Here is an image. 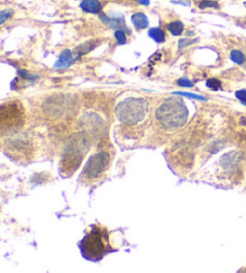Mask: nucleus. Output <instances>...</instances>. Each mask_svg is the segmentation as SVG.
<instances>
[{
    "label": "nucleus",
    "instance_id": "nucleus-1",
    "mask_svg": "<svg viewBox=\"0 0 246 273\" xmlns=\"http://www.w3.org/2000/svg\"><path fill=\"white\" fill-rule=\"evenodd\" d=\"M82 255L91 261H97L112 250L107 230L102 226H94L91 231L80 243Z\"/></svg>",
    "mask_w": 246,
    "mask_h": 273
},
{
    "label": "nucleus",
    "instance_id": "nucleus-2",
    "mask_svg": "<svg viewBox=\"0 0 246 273\" xmlns=\"http://www.w3.org/2000/svg\"><path fill=\"white\" fill-rule=\"evenodd\" d=\"M156 117L162 125L167 129H175L182 126L188 118V110L184 102L179 100H167L156 111Z\"/></svg>",
    "mask_w": 246,
    "mask_h": 273
},
{
    "label": "nucleus",
    "instance_id": "nucleus-3",
    "mask_svg": "<svg viewBox=\"0 0 246 273\" xmlns=\"http://www.w3.org/2000/svg\"><path fill=\"white\" fill-rule=\"evenodd\" d=\"M115 112L123 123L136 124L144 120L148 112V102L143 99H126L118 105Z\"/></svg>",
    "mask_w": 246,
    "mask_h": 273
},
{
    "label": "nucleus",
    "instance_id": "nucleus-4",
    "mask_svg": "<svg viewBox=\"0 0 246 273\" xmlns=\"http://www.w3.org/2000/svg\"><path fill=\"white\" fill-rule=\"evenodd\" d=\"M24 111L20 102H6L0 106V128H18L23 124Z\"/></svg>",
    "mask_w": 246,
    "mask_h": 273
},
{
    "label": "nucleus",
    "instance_id": "nucleus-5",
    "mask_svg": "<svg viewBox=\"0 0 246 273\" xmlns=\"http://www.w3.org/2000/svg\"><path fill=\"white\" fill-rule=\"evenodd\" d=\"M108 164H109V155L106 152H100L93 155L90 158V160L88 161V164L84 167V175L88 180L93 181L96 180L97 177H100L105 172V170L107 169Z\"/></svg>",
    "mask_w": 246,
    "mask_h": 273
},
{
    "label": "nucleus",
    "instance_id": "nucleus-6",
    "mask_svg": "<svg viewBox=\"0 0 246 273\" xmlns=\"http://www.w3.org/2000/svg\"><path fill=\"white\" fill-rule=\"evenodd\" d=\"M83 158V150H81L80 147L71 146V151L65 152V155L63 158V165L65 166L64 170H70L72 172V170L77 169L80 165L81 160Z\"/></svg>",
    "mask_w": 246,
    "mask_h": 273
},
{
    "label": "nucleus",
    "instance_id": "nucleus-7",
    "mask_svg": "<svg viewBox=\"0 0 246 273\" xmlns=\"http://www.w3.org/2000/svg\"><path fill=\"white\" fill-rule=\"evenodd\" d=\"M77 59L78 58L74 55V52H71L70 50H64L63 52L60 53V56H59V59L56 61L54 67H55V69H67V67L71 66Z\"/></svg>",
    "mask_w": 246,
    "mask_h": 273
},
{
    "label": "nucleus",
    "instance_id": "nucleus-8",
    "mask_svg": "<svg viewBox=\"0 0 246 273\" xmlns=\"http://www.w3.org/2000/svg\"><path fill=\"white\" fill-rule=\"evenodd\" d=\"M239 159H240V154L238 152H232L226 154L221 158V165L223 166V169L226 170H232L236 167V165L239 163Z\"/></svg>",
    "mask_w": 246,
    "mask_h": 273
},
{
    "label": "nucleus",
    "instance_id": "nucleus-9",
    "mask_svg": "<svg viewBox=\"0 0 246 273\" xmlns=\"http://www.w3.org/2000/svg\"><path fill=\"white\" fill-rule=\"evenodd\" d=\"M81 9L89 13H100L102 10V5L99 0H83L81 2Z\"/></svg>",
    "mask_w": 246,
    "mask_h": 273
},
{
    "label": "nucleus",
    "instance_id": "nucleus-10",
    "mask_svg": "<svg viewBox=\"0 0 246 273\" xmlns=\"http://www.w3.org/2000/svg\"><path fill=\"white\" fill-rule=\"evenodd\" d=\"M131 22L136 29H144L149 26V20L143 12H136L131 16Z\"/></svg>",
    "mask_w": 246,
    "mask_h": 273
},
{
    "label": "nucleus",
    "instance_id": "nucleus-11",
    "mask_svg": "<svg viewBox=\"0 0 246 273\" xmlns=\"http://www.w3.org/2000/svg\"><path fill=\"white\" fill-rule=\"evenodd\" d=\"M101 20L102 22H105L107 24L108 27H110V28L113 29H119L121 28V27H125V22H124L123 18H110L108 17V16H101Z\"/></svg>",
    "mask_w": 246,
    "mask_h": 273
},
{
    "label": "nucleus",
    "instance_id": "nucleus-12",
    "mask_svg": "<svg viewBox=\"0 0 246 273\" xmlns=\"http://www.w3.org/2000/svg\"><path fill=\"white\" fill-rule=\"evenodd\" d=\"M95 47H96V42H86V44H83V45L78 46L77 48H75L74 55L77 57V58H80L81 56L86 55V53H89Z\"/></svg>",
    "mask_w": 246,
    "mask_h": 273
},
{
    "label": "nucleus",
    "instance_id": "nucleus-13",
    "mask_svg": "<svg viewBox=\"0 0 246 273\" xmlns=\"http://www.w3.org/2000/svg\"><path fill=\"white\" fill-rule=\"evenodd\" d=\"M149 36L158 44H161V42L166 41V34L164 31L160 28H151L149 29Z\"/></svg>",
    "mask_w": 246,
    "mask_h": 273
},
{
    "label": "nucleus",
    "instance_id": "nucleus-14",
    "mask_svg": "<svg viewBox=\"0 0 246 273\" xmlns=\"http://www.w3.org/2000/svg\"><path fill=\"white\" fill-rule=\"evenodd\" d=\"M167 29L173 36H179L184 31V24L180 21H174V22H171L167 26Z\"/></svg>",
    "mask_w": 246,
    "mask_h": 273
},
{
    "label": "nucleus",
    "instance_id": "nucleus-15",
    "mask_svg": "<svg viewBox=\"0 0 246 273\" xmlns=\"http://www.w3.org/2000/svg\"><path fill=\"white\" fill-rule=\"evenodd\" d=\"M231 61H233V63H236L238 64V65H243L244 64V61H245V56L243 55L240 51H238V50H233L231 52Z\"/></svg>",
    "mask_w": 246,
    "mask_h": 273
},
{
    "label": "nucleus",
    "instance_id": "nucleus-16",
    "mask_svg": "<svg viewBox=\"0 0 246 273\" xmlns=\"http://www.w3.org/2000/svg\"><path fill=\"white\" fill-rule=\"evenodd\" d=\"M12 16H13V10L11 9L1 10V11H0V26L4 24L5 22H7L10 18H12Z\"/></svg>",
    "mask_w": 246,
    "mask_h": 273
},
{
    "label": "nucleus",
    "instance_id": "nucleus-17",
    "mask_svg": "<svg viewBox=\"0 0 246 273\" xmlns=\"http://www.w3.org/2000/svg\"><path fill=\"white\" fill-rule=\"evenodd\" d=\"M199 9L204 10V9H208V7H213V9H219V4L214 0H202L201 2H199Z\"/></svg>",
    "mask_w": 246,
    "mask_h": 273
},
{
    "label": "nucleus",
    "instance_id": "nucleus-18",
    "mask_svg": "<svg viewBox=\"0 0 246 273\" xmlns=\"http://www.w3.org/2000/svg\"><path fill=\"white\" fill-rule=\"evenodd\" d=\"M18 75H20L22 78H24V80H28L29 82H35V81L39 78L37 75H31L29 74V72L24 71V70H18Z\"/></svg>",
    "mask_w": 246,
    "mask_h": 273
},
{
    "label": "nucleus",
    "instance_id": "nucleus-19",
    "mask_svg": "<svg viewBox=\"0 0 246 273\" xmlns=\"http://www.w3.org/2000/svg\"><path fill=\"white\" fill-rule=\"evenodd\" d=\"M114 36H115V40H117V42L119 45L126 44V35H125V33H124V30H121V29L115 30Z\"/></svg>",
    "mask_w": 246,
    "mask_h": 273
},
{
    "label": "nucleus",
    "instance_id": "nucleus-20",
    "mask_svg": "<svg viewBox=\"0 0 246 273\" xmlns=\"http://www.w3.org/2000/svg\"><path fill=\"white\" fill-rule=\"evenodd\" d=\"M207 87L213 89V91H218L221 88V82L218 78H210L207 81Z\"/></svg>",
    "mask_w": 246,
    "mask_h": 273
},
{
    "label": "nucleus",
    "instance_id": "nucleus-21",
    "mask_svg": "<svg viewBox=\"0 0 246 273\" xmlns=\"http://www.w3.org/2000/svg\"><path fill=\"white\" fill-rule=\"evenodd\" d=\"M174 94H177V95L186 96V98H190V99H196V100H201V101H207V98H204V96H201V95H196V94H190V93H178V91H175Z\"/></svg>",
    "mask_w": 246,
    "mask_h": 273
},
{
    "label": "nucleus",
    "instance_id": "nucleus-22",
    "mask_svg": "<svg viewBox=\"0 0 246 273\" xmlns=\"http://www.w3.org/2000/svg\"><path fill=\"white\" fill-rule=\"evenodd\" d=\"M178 86H180V87H186V88H191L193 87V83L191 82V81H189L188 78H179V80L177 81Z\"/></svg>",
    "mask_w": 246,
    "mask_h": 273
},
{
    "label": "nucleus",
    "instance_id": "nucleus-23",
    "mask_svg": "<svg viewBox=\"0 0 246 273\" xmlns=\"http://www.w3.org/2000/svg\"><path fill=\"white\" fill-rule=\"evenodd\" d=\"M198 40L194 39V40H191V39H182L179 41V48H185L188 47V46L194 44V42H197Z\"/></svg>",
    "mask_w": 246,
    "mask_h": 273
},
{
    "label": "nucleus",
    "instance_id": "nucleus-24",
    "mask_svg": "<svg viewBox=\"0 0 246 273\" xmlns=\"http://www.w3.org/2000/svg\"><path fill=\"white\" fill-rule=\"evenodd\" d=\"M237 99H239V101H242L243 104L246 105V89H240L236 93Z\"/></svg>",
    "mask_w": 246,
    "mask_h": 273
},
{
    "label": "nucleus",
    "instance_id": "nucleus-25",
    "mask_svg": "<svg viewBox=\"0 0 246 273\" xmlns=\"http://www.w3.org/2000/svg\"><path fill=\"white\" fill-rule=\"evenodd\" d=\"M172 2L174 4H182L184 6H190L191 1H184V0H172Z\"/></svg>",
    "mask_w": 246,
    "mask_h": 273
},
{
    "label": "nucleus",
    "instance_id": "nucleus-26",
    "mask_svg": "<svg viewBox=\"0 0 246 273\" xmlns=\"http://www.w3.org/2000/svg\"><path fill=\"white\" fill-rule=\"evenodd\" d=\"M136 1H138L139 4L145 5V6H148V5H149V0H136Z\"/></svg>",
    "mask_w": 246,
    "mask_h": 273
}]
</instances>
